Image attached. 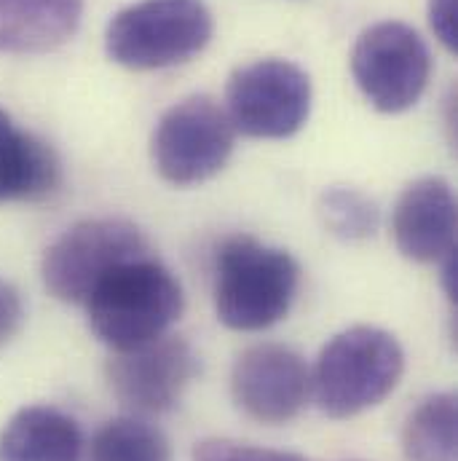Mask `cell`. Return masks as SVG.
<instances>
[{"label": "cell", "instance_id": "6", "mask_svg": "<svg viewBox=\"0 0 458 461\" xmlns=\"http://www.w3.org/2000/svg\"><path fill=\"white\" fill-rule=\"evenodd\" d=\"M142 255H150V244L131 221L86 218L49 244L40 260V279L57 301L84 306L113 268Z\"/></svg>", "mask_w": 458, "mask_h": 461}, {"label": "cell", "instance_id": "4", "mask_svg": "<svg viewBox=\"0 0 458 461\" xmlns=\"http://www.w3.org/2000/svg\"><path fill=\"white\" fill-rule=\"evenodd\" d=\"M215 32L204 0H137L105 30V51L129 70H164L199 57Z\"/></svg>", "mask_w": 458, "mask_h": 461}, {"label": "cell", "instance_id": "2", "mask_svg": "<svg viewBox=\"0 0 458 461\" xmlns=\"http://www.w3.org/2000/svg\"><path fill=\"white\" fill-rule=\"evenodd\" d=\"M92 333L123 351L169 333L183 317L185 293L177 276L150 252L113 268L84 303Z\"/></svg>", "mask_w": 458, "mask_h": 461}, {"label": "cell", "instance_id": "3", "mask_svg": "<svg viewBox=\"0 0 458 461\" xmlns=\"http://www.w3.org/2000/svg\"><path fill=\"white\" fill-rule=\"evenodd\" d=\"M405 348L383 328H346L319 351L311 394L330 419H354L381 405L402 381Z\"/></svg>", "mask_w": 458, "mask_h": 461}, {"label": "cell", "instance_id": "14", "mask_svg": "<svg viewBox=\"0 0 458 461\" xmlns=\"http://www.w3.org/2000/svg\"><path fill=\"white\" fill-rule=\"evenodd\" d=\"M86 0H0V54H43L67 43Z\"/></svg>", "mask_w": 458, "mask_h": 461}, {"label": "cell", "instance_id": "20", "mask_svg": "<svg viewBox=\"0 0 458 461\" xmlns=\"http://www.w3.org/2000/svg\"><path fill=\"white\" fill-rule=\"evenodd\" d=\"M429 27L451 54H458V0H429Z\"/></svg>", "mask_w": 458, "mask_h": 461}, {"label": "cell", "instance_id": "1", "mask_svg": "<svg viewBox=\"0 0 458 461\" xmlns=\"http://www.w3.org/2000/svg\"><path fill=\"white\" fill-rule=\"evenodd\" d=\"M298 287L301 266L287 249L236 233L215 252V312L230 330L274 328L290 314Z\"/></svg>", "mask_w": 458, "mask_h": 461}, {"label": "cell", "instance_id": "12", "mask_svg": "<svg viewBox=\"0 0 458 461\" xmlns=\"http://www.w3.org/2000/svg\"><path fill=\"white\" fill-rule=\"evenodd\" d=\"M62 183L57 150L0 108V207L49 199Z\"/></svg>", "mask_w": 458, "mask_h": 461}, {"label": "cell", "instance_id": "10", "mask_svg": "<svg viewBox=\"0 0 458 461\" xmlns=\"http://www.w3.org/2000/svg\"><path fill=\"white\" fill-rule=\"evenodd\" d=\"M230 397L257 424H287L311 397V367L290 346H249L230 367Z\"/></svg>", "mask_w": 458, "mask_h": 461}, {"label": "cell", "instance_id": "15", "mask_svg": "<svg viewBox=\"0 0 458 461\" xmlns=\"http://www.w3.org/2000/svg\"><path fill=\"white\" fill-rule=\"evenodd\" d=\"M456 394L437 392L416 405L402 427V454L408 461H458Z\"/></svg>", "mask_w": 458, "mask_h": 461}, {"label": "cell", "instance_id": "9", "mask_svg": "<svg viewBox=\"0 0 458 461\" xmlns=\"http://www.w3.org/2000/svg\"><path fill=\"white\" fill-rule=\"evenodd\" d=\"M118 405L131 416L169 413L199 375V354L180 336H161L148 344L113 351L105 367Z\"/></svg>", "mask_w": 458, "mask_h": 461}, {"label": "cell", "instance_id": "21", "mask_svg": "<svg viewBox=\"0 0 458 461\" xmlns=\"http://www.w3.org/2000/svg\"><path fill=\"white\" fill-rule=\"evenodd\" d=\"M440 276H443V287H445V295H448V301H456L458 295V258H456V249L451 252V255H445L443 260H440Z\"/></svg>", "mask_w": 458, "mask_h": 461}, {"label": "cell", "instance_id": "8", "mask_svg": "<svg viewBox=\"0 0 458 461\" xmlns=\"http://www.w3.org/2000/svg\"><path fill=\"white\" fill-rule=\"evenodd\" d=\"M351 76L375 111L405 113L427 92L432 54L427 41L410 24L378 22L356 38Z\"/></svg>", "mask_w": 458, "mask_h": 461}, {"label": "cell", "instance_id": "11", "mask_svg": "<svg viewBox=\"0 0 458 461\" xmlns=\"http://www.w3.org/2000/svg\"><path fill=\"white\" fill-rule=\"evenodd\" d=\"M456 194L443 177H418L391 210L397 249L413 263H440L456 249Z\"/></svg>", "mask_w": 458, "mask_h": 461}, {"label": "cell", "instance_id": "16", "mask_svg": "<svg viewBox=\"0 0 458 461\" xmlns=\"http://www.w3.org/2000/svg\"><path fill=\"white\" fill-rule=\"evenodd\" d=\"M86 461H172V446L156 424L129 413L94 432Z\"/></svg>", "mask_w": 458, "mask_h": 461}, {"label": "cell", "instance_id": "13", "mask_svg": "<svg viewBox=\"0 0 458 461\" xmlns=\"http://www.w3.org/2000/svg\"><path fill=\"white\" fill-rule=\"evenodd\" d=\"M81 424L54 405H27L0 429V461H81Z\"/></svg>", "mask_w": 458, "mask_h": 461}, {"label": "cell", "instance_id": "5", "mask_svg": "<svg viewBox=\"0 0 458 461\" xmlns=\"http://www.w3.org/2000/svg\"><path fill=\"white\" fill-rule=\"evenodd\" d=\"M236 129L226 108L210 95L175 103L150 137V161L169 185L188 188L218 177L233 156Z\"/></svg>", "mask_w": 458, "mask_h": 461}, {"label": "cell", "instance_id": "7", "mask_svg": "<svg viewBox=\"0 0 458 461\" xmlns=\"http://www.w3.org/2000/svg\"><path fill=\"white\" fill-rule=\"evenodd\" d=\"M311 78L290 59H257L230 73L226 113L236 134L252 140H287L311 115Z\"/></svg>", "mask_w": 458, "mask_h": 461}, {"label": "cell", "instance_id": "17", "mask_svg": "<svg viewBox=\"0 0 458 461\" xmlns=\"http://www.w3.org/2000/svg\"><path fill=\"white\" fill-rule=\"evenodd\" d=\"M317 215L330 236L356 244L373 239L381 229V210L375 199L351 185H330L319 194Z\"/></svg>", "mask_w": 458, "mask_h": 461}, {"label": "cell", "instance_id": "19", "mask_svg": "<svg viewBox=\"0 0 458 461\" xmlns=\"http://www.w3.org/2000/svg\"><path fill=\"white\" fill-rule=\"evenodd\" d=\"M24 301L22 293L8 282L0 279V348L8 346L24 328Z\"/></svg>", "mask_w": 458, "mask_h": 461}, {"label": "cell", "instance_id": "18", "mask_svg": "<svg viewBox=\"0 0 458 461\" xmlns=\"http://www.w3.org/2000/svg\"><path fill=\"white\" fill-rule=\"evenodd\" d=\"M193 461H317L301 454H290V451H274V448H263V446H252V443H238V440H226V438H215V440H204L193 448Z\"/></svg>", "mask_w": 458, "mask_h": 461}]
</instances>
